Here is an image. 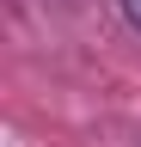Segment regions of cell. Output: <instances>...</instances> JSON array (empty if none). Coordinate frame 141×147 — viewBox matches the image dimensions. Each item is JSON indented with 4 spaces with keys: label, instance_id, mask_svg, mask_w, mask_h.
I'll return each instance as SVG.
<instances>
[{
    "label": "cell",
    "instance_id": "1",
    "mask_svg": "<svg viewBox=\"0 0 141 147\" xmlns=\"http://www.w3.org/2000/svg\"><path fill=\"white\" fill-rule=\"evenodd\" d=\"M123 18H129V25L141 31V0H123Z\"/></svg>",
    "mask_w": 141,
    "mask_h": 147
}]
</instances>
